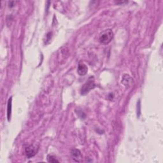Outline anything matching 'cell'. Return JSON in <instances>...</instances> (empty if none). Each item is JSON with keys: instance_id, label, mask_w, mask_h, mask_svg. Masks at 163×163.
<instances>
[{"instance_id": "cell-8", "label": "cell", "mask_w": 163, "mask_h": 163, "mask_svg": "<svg viewBox=\"0 0 163 163\" xmlns=\"http://www.w3.org/2000/svg\"><path fill=\"white\" fill-rule=\"evenodd\" d=\"M47 159V161L48 162H54V163H55V162H59L56 158H55L54 156L51 155H48Z\"/></svg>"}, {"instance_id": "cell-4", "label": "cell", "mask_w": 163, "mask_h": 163, "mask_svg": "<svg viewBox=\"0 0 163 163\" xmlns=\"http://www.w3.org/2000/svg\"><path fill=\"white\" fill-rule=\"evenodd\" d=\"M88 71L87 66L85 64L80 63L78 64V69H77V73H78L79 75L80 76H84L87 74Z\"/></svg>"}, {"instance_id": "cell-10", "label": "cell", "mask_w": 163, "mask_h": 163, "mask_svg": "<svg viewBox=\"0 0 163 163\" xmlns=\"http://www.w3.org/2000/svg\"><path fill=\"white\" fill-rule=\"evenodd\" d=\"M116 3L118 4L119 3H122L123 4V3H128V1H117Z\"/></svg>"}, {"instance_id": "cell-5", "label": "cell", "mask_w": 163, "mask_h": 163, "mask_svg": "<svg viewBox=\"0 0 163 163\" xmlns=\"http://www.w3.org/2000/svg\"><path fill=\"white\" fill-rule=\"evenodd\" d=\"M72 155L73 159L76 162H80L82 160L81 152L78 149H73L72 150Z\"/></svg>"}, {"instance_id": "cell-1", "label": "cell", "mask_w": 163, "mask_h": 163, "mask_svg": "<svg viewBox=\"0 0 163 163\" xmlns=\"http://www.w3.org/2000/svg\"><path fill=\"white\" fill-rule=\"evenodd\" d=\"M113 38V33L111 29H108L103 31L100 35V41L101 44L107 45Z\"/></svg>"}, {"instance_id": "cell-3", "label": "cell", "mask_w": 163, "mask_h": 163, "mask_svg": "<svg viewBox=\"0 0 163 163\" xmlns=\"http://www.w3.org/2000/svg\"><path fill=\"white\" fill-rule=\"evenodd\" d=\"M38 148L35 145H28L26 146L25 148V152L27 158H31L33 156L36 155V153L38 152Z\"/></svg>"}, {"instance_id": "cell-9", "label": "cell", "mask_w": 163, "mask_h": 163, "mask_svg": "<svg viewBox=\"0 0 163 163\" xmlns=\"http://www.w3.org/2000/svg\"><path fill=\"white\" fill-rule=\"evenodd\" d=\"M141 114V103H140V100H139L137 103V115L138 117H139Z\"/></svg>"}, {"instance_id": "cell-6", "label": "cell", "mask_w": 163, "mask_h": 163, "mask_svg": "<svg viewBox=\"0 0 163 163\" xmlns=\"http://www.w3.org/2000/svg\"><path fill=\"white\" fill-rule=\"evenodd\" d=\"M133 80L130 75H125L123 76V78L122 80V83L124 84L125 87H130V86L133 84Z\"/></svg>"}, {"instance_id": "cell-2", "label": "cell", "mask_w": 163, "mask_h": 163, "mask_svg": "<svg viewBox=\"0 0 163 163\" xmlns=\"http://www.w3.org/2000/svg\"><path fill=\"white\" fill-rule=\"evenodd\" d=\"M95 87H96V85H95L94 83V78L93 76H91L88 79L87 82L82 86L80 91V94L83 96H84V95L88 94L89 91L93 89Z\"/></svg>"}, {"instance_id": "cell-7", "label": "cell", "mask_w": 163, "mask_h": 163, "mask_svg": "<svg viewBox=\"0 0 163 163\" xmlns=\"http://www.w3.org/2000/svg\"><path fill=\"white\" fill-rule=\"evenodd\" d=\"M12 98L11 97L10 99L8 100V105H7V118L8 121L10 120L11 113H12Z\"/></svg>"}]
</instances>
